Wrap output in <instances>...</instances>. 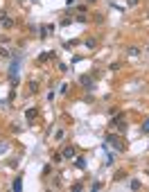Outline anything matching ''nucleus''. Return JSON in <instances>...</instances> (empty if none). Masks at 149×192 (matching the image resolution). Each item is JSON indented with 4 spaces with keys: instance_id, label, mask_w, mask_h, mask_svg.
Wrapping results in <instances>:
<instances>
[{
    "instance_id": "obj_20",
    "label": "nucleus",
    "mask_w": 149,
    "mask_h": 192,
    "mask_svg": "<svg viewBox=\"0 0 149 192\" xmlns=\"http://www.w3.org/2000/svg\"><path fill=\"white\" fill-rule=\"evenodd\" d=\"M2 152H7V142H0V154Z\"/></svg>"
},
{
    "instance_id": "obj_6",
    "label": "nucleus",
    "mask_w": 149,
    "mask_h": 192,
    "mask_svg": "<svg viewBox=\"0 0 149 192\" xmlns=\"http://www.w3.org/2000/svg\"><path fill=\"white\" fill-rule=\"evenodd\" d=\"M36 91H39V81H30L27 84V95H36Z\"/></svg>"
},
{
    "instance_id": "obj_7",
    "label": "nucleus",
    "mask_w": 149,
    "mask_h": 192,
    "mask_svg": "<svg viewBox=\"0 0 149 192\" xmlns=\"http://www.w3.org/2000/svg\"><path fill=\"white\" fill-rule=\"evenodd\" d=\"M25 115H27V120H30V122H34V120H36V115H39V109H27Z\"/></svg>"
},
{
    "instance_id": "obj_1",
    "label": "nucleus",
    "mask_w": 149,
    "mask_h": 192,
    "mask_svg": "<svg viewBox=\"0 0 149 192\" xmlns=\"http://www.w3.org/2000/svg\"><path fill=\"white\" fill-rule=\"evenodd\" d=\"M18 70H21V54H11V66H9V81L18 84Z\"/></svg>"
},
{
    "instance_id": "obj_13",
    "label": "nucleus",
    "mask_w": 149,
    "mask_h": 192,
    "mask_svg": "<svg viewBox=\"0 0 149 192\" xmlns=\"http://www.w3.org/2000/svg\"><path fill=\"white\" fill-rule=\"evenodd\" d=\"M140 188H142V183H140V181H136V179H133V181H131V190H140Z\"/></svg>"
},
{
    "instance_id": "obj_15",
    "label": "nucleus",
    "mask_w": 149,
    "mask_h": 192,
    "mask_svg": "<svg viewBox=\"0 0 149 192\" xmlns=\"http://www.w3.org/2000/svg\"><path fill=\"white\" fill-rule=\"evenodd\" d=\"M142 131H145V133H149V118L142 122Z\"/></svg>"
},
{
    "instance_id": "obj_12",
    "label": "nucleus",
    "mask_w": 149,
    "mask_h": 192,
    "mask_svg": "<svg viewBox=\"0 0 149 192\" xmlns=\"http://www.w3.org/2000/svg\"><path fill=\"white\" fill-rule=\"evenodd\" d=\"M52 30V27H41V30H39V34H41V39H45V36H47V32H50Z\"/></svg>"
},
{
    "instance_id": "obj_18",
    "label": "nucleus",
    "mask_w": 149,
    "mask_h": 192,
    "mask_svg": "<svg viewBox=\"0 0 149 192\" xmlns=\"http://www.w3.org/2000/svg\"><path fill=\"white\" fill-rule=\"evenodd\" d=\"M61 158H63L61 154H54V156H52V161H54V163H61Z\"/></svg>"
},
{
    "instance_id": "obj_9",
    "label": "nucleus",
    "mask_w": 149,
    "mask_h": 192,
    "mask_svg": "<svg viewBox=\"0 0 149 192\" xmlns=\"http://www.w3.org/2000/svg\"><path fill=\"white\" fill-rule=\"evenodd\" d=\"M0 57H2V59H9V50H7V48H2V45H0Z\"/></svg>"
},
{
    "instance_id": "obj_16",
    "label": "nucleus",
    "mask_w": 149,
    "mask_h": 192,
    "mask_svg": "<svg viewBox=\"0 0 149 192\" xmlns=\"http://www.w3.org/2000/svg\"><path fill=\"white\" fill-rule=\"evenodd\" d=\"M77 20H79V23H88V18H86V14H79V16H77Z\"/></svg>"
},
{
    "instance_id": "obj_19",
    "label": "nucleus",
    "mask_w": 149,
    "mask_h": 192,
    "mask_svg": "<svg viewBox=\"0 0 149 192\" xmlns=\"http://www.w3.org/2000/svg\"><path fill=\"white\" fill-rule=\"evenodd\" d=\"M70 23H72V18H68V16L61 20V25H63V27H66V25H70Z\"/></svg>"
},
{
    "instance_id": "obj_22",
    "label": "nucleus",
    "mask_w": 149,
    "mask_h": 192,
    "mask_svg": "<svg viewBox=\"0 0 149 192\" xmlns=\"http://www.w3.org/2000/svg\"><path fill=\"white\" fill-rule=\"evenodd\" d=\"M75 2H77V0H68V9H72V7H75Z\"/></svg>"
},
{
    "instance_id": "obj_4",
    "label": "nucleus",
    "mask_w": 149,
    "mask_h": 192,
    "mask_svg": "<svg viewBox=\"0 0 149 192\" xmlns=\"http://www.w3.org/2000/svg\"><path fill=\"white\" fill-rule=\"evenodd\" d=\"M0 25H2V27H11V25H14V20H11L5 11H0Z\"/></svg>"
},
{
    "instance_id": "obj_17",
    "label": "nucleus",
    "mask_w": 149,
    "mask_h": 192,
    "mask_svg": "<svg viewBox=\"0 0 149 192\" xmlns=\"http://www.w3.org/2000/svg\"><path fill=\"white\" fill-rule=\"evenodd\" d=\"M70 190H84V185H82V183H72Z\"/></svg>"
},
{
    "instance_id": "obj_2",
    "label": "nucleus",
    "mask_w": 149,
    "mask_h": 192,
    "mask_svg": "<svg viewBox=\"0 0 149 192\" xmlns=\"http://www.w3.org/2000/svg\"><path fill=\"white\" fill-rule=\"evenodd\" d=\"M104 142H106V145H113L115 149H118V152H124V149H127V147H124V142L120 140V138L115 136V133H106V138H104Z\"/></svg>"
},
{
    "instance_id": "obj_21",
    "label": "nucleus",
    "mask_w": 149,
    "mask_h": 192,
    "mask_svg": "<svg viewBox=\"0 0 149 192\" xmlns=\"http://www.w3.org/2000/svg\"><path fill=\"white\" fill-rule=\"evenodd\" d=\"M127 5H129V7H133V5H138V0H127Z\"/></svg>"
},
{
    "instance_id": "obj_14",
    "label": "nucleus",
    "mask_w": 149,
    "mask_h": 192,
    "mask_svg": "<svg viewBox=\"0 0 149 192\" xmlns=\"http://www.w3.org/2000/svg\"><path fill=\"white\" fill-rule=\"evenodd\" d=\"M95 45H97V41H95V39H88V41H86V48H90V50H93Z\"/></svg>"
},
{
    "instance_id": "obj_10",
    "label": "nucleus",
    "mask_w": 149,
    "mask_h": 192,
    "mask_svg": "<svg viewBox=\"0 0 149 192\" xmlns=\"http://www.w3.org/2000/svg\"><path fill=\"white\" fill-rule=\"evenodd\" d=\"M21 188H23V179H16L14 185H11V190H21Z\"/></svg>"
},
{
    "instance_id": "obj_3",
    "label": "nucleus",
    "mask_w": 149,
    "mask_h": 192,
    "mask_svg": "<svg viewBox=\"0 0 149 192\" xmlns=\"http://www.w3.org/2000/svg\"><path fill=\"white\" fill-rule=\"evenodd\" d=\"M79 84H82L86 91H93V86H95V81H93L90 75H82V77H79Z\"/></svg>"
},
{
    "instance_id": "obj_23",
    "label": "nucleus",
    "mask_w": 149,
    "mask_h": 192,
    "mask_svg": "<svg viewBox=\"0 0 149 192\" xmlns=\"http://www.w3.org/2000/svg\"><path fill=\"white\" fill-rule=\"evenodd\" d=\"M88 2H95V0H88Z\"/></svg>"
},
{
    "instance_id": "obj_8",
    "label": "nucleus",
    "mask_w": 149,
    "mask_h": 192,
    "mask_svg": "<svg viewBox=\"0 0 149 192\" xmlns=\"http://www.w3.org/2000/svg\"><path fill=\"white\" fill-rule=\"evenodd\" d=\"M127 57H140V48H136V45L127 48Z\"/></svg>"
},
{
    "instance_id": "obj_11",
    "label": "nucleus",
    "mask_w": 149,
    "mask_h": 192,
    "mask_svg": "<svg viewBox=\"0 0 149 192\" xmlns=\"http://www.w3.org/2000/svg\"><path fill=\"white\" fill-rule=\"evenodd\" d=\"M75 165H77V167H79V170H84V167H86V161H84V158H82V156H79V158H77V161H75Z\"/></svg>"
},
{
    "instance_id": "obj_5",
    "label": "nucleus",
    "mask_w": 149,
    "mask_h": 192,
    "mask_svg": "<svg viewBox=\"0 0 149 192\" xmlns=\"http://www.w3.org/2000/svg\"><path fill=\"white\" fill-rule=\"evenodd\" d=\"M61 156H63V158H75V147H72V145H66V147H63V152H61Z\"/></svg>"
}]
</instances>
